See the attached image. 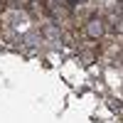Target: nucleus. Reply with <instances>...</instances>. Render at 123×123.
I'll return each instance as SVG.
<instances>
[{
  "label": "nucleus",
  "instance_id": "obj_2",
  "mask_svg": "<svg viewBox=\"0 0 123 123\" xmlns=\"http://www.w3.org/2000/svg\"><path fill=\"white\" fill-rule=\"evenodd\" d=\"M30 12L35 17H47L49 7H47V3H42V0H30Z\"/></svg>",
  "mask_w": 123,
  "mask_h": 123
},
{
  "label": "nucleus",
  "instance_id": "obj_1",
  "mask_svg": "<svg viewBox=\"0 0 123 123\" xmlns=\"http://www.w3.org/2000/svg\"><path fill=\"white\" fill-rule=\"evenodd\" d=\"M81 30H84L89 37H94V39H96V37L104 35V20H89V22L81 27Z\"/></svg>",
  "mask_w": 123,
  "mask_h": 123
}]
</instances>
